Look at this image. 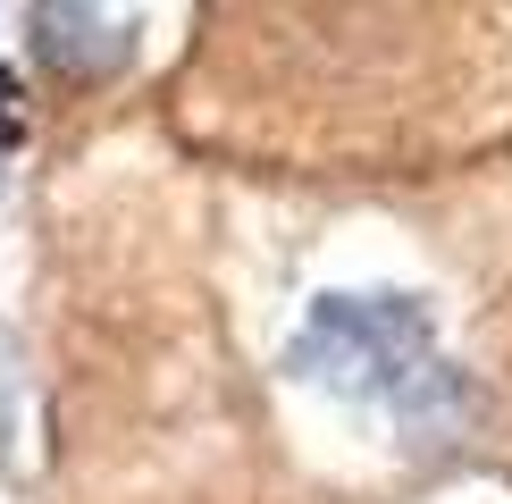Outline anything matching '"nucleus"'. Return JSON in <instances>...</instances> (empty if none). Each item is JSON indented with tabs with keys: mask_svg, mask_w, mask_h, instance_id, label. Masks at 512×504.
Returning a JSON list of instances; mask_svg holds the SVG:
<instances>
[{
	"mask_svg": "<svg viewBox=\"0 0 512 504\" xmlns=\"http://www.w3.org/2000/svg\"><path fill=\"white\" fill-rule=\"evenodd\" d=\"M294 370L328 378L336 395L387 404L412 429H445L462 412V378L445 370L429 311L412 294H328L294 336Z\"/></svg>",
	"mask_w": 512,
	"mask_h": 504,
	"instance_id": "1",
	"label": "nucleus"
}]
</instances>
